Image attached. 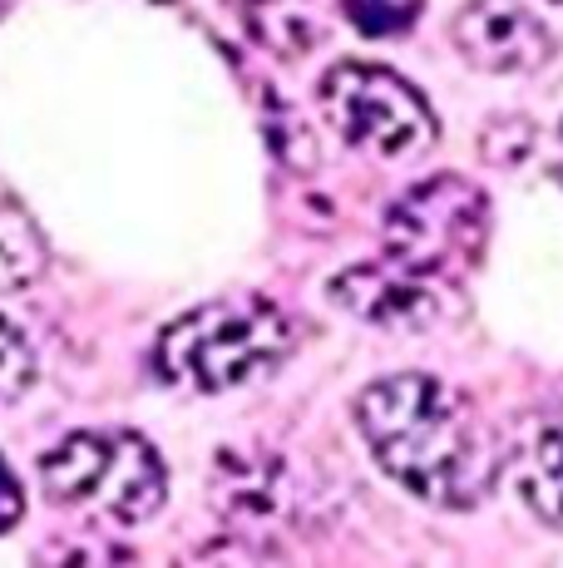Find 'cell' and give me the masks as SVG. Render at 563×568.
<instances>
[{
	"mask_svg": "<svg viewBox=\"0 0 563 568\" xmlns=\"http://www.w3.org/2000/svg\"><path fill=\"white\" fill-rule=\"evenodd\" d=\"M356 430L376 465L436 509H474L494 489L504 450L480 410L436 376H381L356 396Z\"/></svg>",
	"mask_w": 563,
	"mask_h": 568,
	"instance_id": "obj_1",
	"label": "cell"
},
{
	"mask_svg": "<svg viewBox=\"0 0 563 568\" xmlns=\"http://www.w3.org/2000/svg\"><path fill=\"white\" fill-rule=\"evenodd\" d=\"M291 342V316L267 297H227L168 322L154 342V371L168 386L218 396L277 366Z\"/></svg>",
	"mask_w": 563,
	"mask_h": 568,
	"instance_id": "obj_2",
	"label": "cell"
},
{
	"mask_svg": "<svg viewBox=\"0 0 563 568\" xmlns=\"http://www.w3.org/2000/svg\"><path fill=\"white\" fill-rule=\"evenodd\" d=\"M40 485L64 509L110 524H144L168 499V469L134 430H74L40 455Z\"/></svg>",
	"mask_w": 563,
	"mask_h": 568,
	"instance_id": "obj_3",
	"label": "cell"
},
{
	"mask_svg": "<svg viewBox=\"0 0 563 568\" xmlns=\"http://www.w3.org/2000/svg\"><path fill=\"white\" fill-rule=\"evenodd\" d=\"M484 237H490V193L464 173L420 179L386 207V257L436 282L464 277L484 257Z\"/></svg>",
	"mask_w": 563,
	"mask_h": 568,
	"instance_id": "obj_4",
	"label": "cell"
},
{
	"mask_svg": "<svg viewBox=\"0 0 563 568\" xmlns=\"http://www.w3.org/2000/svg\"><path fill=\"white\" fill-rule=\"evenodd\" d=\"M317 100L327 124L351 149H371L381 159H410L436 144L440 119L426 94L396 70L371 60H341L321 74Z\"/></svg>",
	"mask_w": 563,
	"mask_h": 568,
	"instance_id": "obj_5",
	"label": "cell"
},
{
	"mask_svg": "<svg viewBox=\"0 0 563 568\" xmlns=\"http://www.w3.org/2000/svg\"><path fill=\"white\" fill-rule=\"evenodd\" d=\"M331 302L351 312L356 322H371L381 332H430L446 316V282L410 272L406 262L381 257V262H356L331 277Z\"/></svg>",
	"mask_w": 563,
	"mask_h": 568,
	"instance_id": "obj_6",
	"label": "cell"
},
{
	"mask_svg": "<svg viewBox=\"0 0 563 568\" xmlns=\"http://www.w3.org/2000/svg\"><path fill=\"white\" fill-rule=\"evenodd\" d=\"M454 50L490 74H534L554 54V36L539 16L509 0H474L454 16Z\"/></svg>",
	"mask_w": 563,
	"mask_h": 568,
	"instance_id": "obj_7",
	"label": "cell"
},
{
	"mask_svg": "<svg viewBox=\"0 0 563 568\" xmlns=\"http://www.w3.org/2000/svg\"><path fill=\"white\" fill-rule=\"evenodd\" d=\"M504 469L514 479V495L529 505V515L549 529H563V420L544 415L519 430V440L504 450Z\"/></svg>",
	"mask_w": 563,
	"mask_h": 568,
	"instance_id": "obj_8",
	"label": "cell"
},
{
	"mask_svg": "<svg viewBox=\"0 0 563 568\" xmlns=\"http://www.w3.org/2000/svg\"><path fill=\"white\" fill-rule=\"evenodd\" d=\"M40 272H45V237L25 213V203L0 183V297L25 292Z\"/></svg>",
	"mask_w": 563,
	"mask_h": 568,
	"instance_id": "obj_9",
	"label": "cell"
},
{
	"mask_svg": "<svg viewBox=\"0 0 563 568\" xmlns=\"http://www.w3.org/2000/svg\"><path fill=\"white\" fill-rule=\"evenodd\" d=\"M30 386H35V346H30L25 332L0 312V406L20 400Z\"/></svg>",
	"mask_w": 563,
	"mask_h": 568,
	"instance_id": "obj_10",
	"label": "cell"
},
{
	"mask_svg": "<svg viewBox=\"0 0 563 568\" xmlns=\"http://www.w3.org/2000/svg\"><path fill=\"white\" fill-rule=\"evenodd\" d=\"M341 6L351 16V26L366 30V36H396L420 16L426 0H341Z\"/></svg>",
	"mask_w": 563,
	"mask_h": 568,
	"instance_id": "obj_11",
	"label": "cell"
},
{
	"mask_svg": "<svg viewBox=\"0 0 563 568\" xmlns=\"http://www.w3.org/2000/svg\"><path fill=\"white\" fill-rule=\"evenodd\" d=\"M20 515H25V495H20V479L10 475L6 460H0V534L16 529Z\"/></svg>",
	"mask_w": 563,
	"mask_h": 568,
	"instance_id": "obj_12",
	"label": "cell"
},
{
	"mask_svg": "<svg viewBox=\"0 0 563 568\" xmlns=\"http://www.w3.org/2000/svg\"><path fill=\"white\" fill-rule=\"evenodd\" d=\"M243 6H253V0H243Z\"/></svg>",
	"mask_w": 563,
	"mask_h": 568,
	"instance_id": "obj_13",
	"label": "cell"
}]
</instances>
